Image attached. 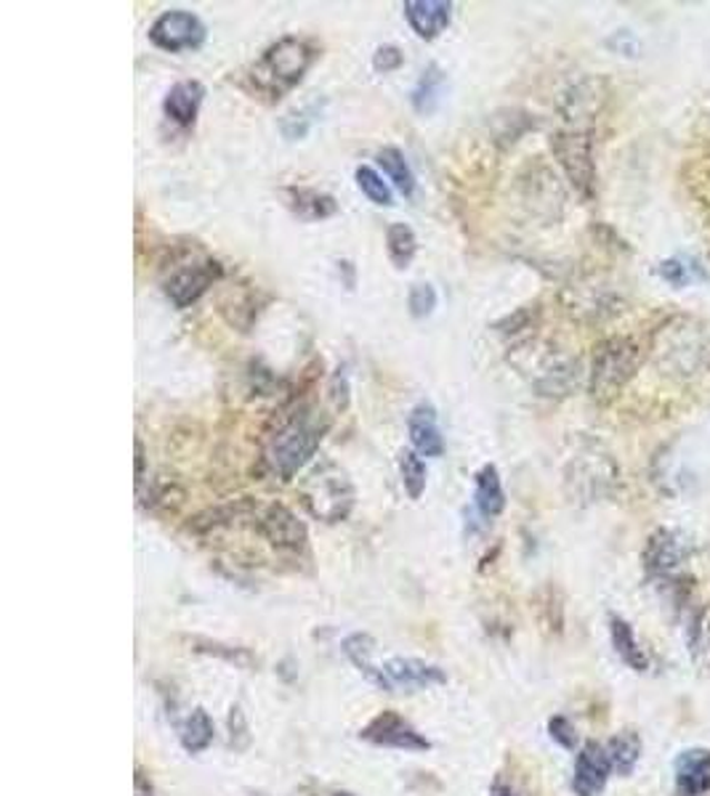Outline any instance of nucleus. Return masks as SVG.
<instances>
[{
  "mask_svg": "<svg viewBox=\"0 0 710 796\" xmlns=\"http://www.w3.org/2000/svg\"><path fill=\"white\" fill-rule=\"evenodd\" d=\"M330 428L328 417H320L312 406L301 404L299 410L280 420L278 431L269 435L264 449V465L280 481H291L301 468L312 462Z\"/></svg>",
  "mask_w": 710,
  "mask_h": 796,
  "instance_id": "obj_1",
  "label": "nucleus"
},
{
  "mask_svg": "<svg viewBox=\"0 0 710 796\" xmlns=\"http://www.w3.org/2000/svg\"><path fill=\"white\" fill-rule=\"evenodd\" d=\"M317 57H320V48L312 40L288 35V38H280L278 43L269 46L247 67V86L253 88V94L264 96L266 101H280L295 86H301Z\"/></svg>",
  "mask_w": 710,
  "mask_h": 796,
  "instance_id": "obj_2",
  "label": "nucleus"
},
{
  "mask_svg": "<svg viewBox=\"0 0 710 796\" xmlns=\"http://www.w3.org/2000/svg\"><path fill=\"white\" fill-rule=\"evenodd\" d=\"M650 351L663 375L692 380L710 370V332L692 316L668 318L654 330Z\"/></svg>",
  "mask_w": 710,
  "mask_h": 796,
  "instance_id": "obj_3",
  "label": "nucleus"
},
{
  "mask_svg": "<svg viewBox=\"0 0 710 796\" xmlns=\"http://www.w3.org/2000/svg\"><path fill=\"white\" fill-rule=\"evenodd\" d=\"M514 364L519 366L522 375L529 377L537 396L564 399L575 393V387L581 385L583 364L577 362V356H570L567 351L556 348L554 343H522L516 348Z\"/></svg>",
  "mask_w": 710,
  "mask_h": 796,
  "instance_id": "obj_4",
  "label": "nucleus"
},
{
  "mask_svg": "<svg viewBox=\"0 0 710 796\" xmlns=\"http://www.w3.org/2000/svg\"><path fill=\"white\" fill-rule=\"evenodd\" d=\"M299 497L309 515L322 523L347 521L357 502L354 483L333 460H320L301 478Z\"/></svg>",
  "mask_w": 710,
  "mask_h": 796,
  "instance_id": "obj_5",
  "label": "nucleus"
},
{
  "mask_svg": "<svg viewBox=\"0 0 710 796\" xmlns=\"http://www.w3.org/2000/svg\"><path fill=\"white\" fill-rule=\"evenodd\" d=\"M644 362V348L633 337L615 335L596 345L589 372V393L599 404H610L629 387Z\"/></svg>",
  "mask_w": 710,
  "mask_h": 796,
  "instance_id": "obj_6",
  "label": "nucleus"
},
{
  "mask_svg": "<svg viewBox=\"0 0 710 796\" xmlns=\"http://www.w3.org/2000/svg\"><path fill=\"white\" fill-rule=\"evenodd\" d=\"M551 151L572 189L583 199L596 197L594 128H562L551 136Z\"/></svg>",
  "mask_w": 710,
  "mask_h": 796,
  "instance_id": "obj_7",
  "label": "nucleus"
},
{
  "mask_svg": "<svg viewBox=\"0 0 710 796\" xmlns=\"http://www.w3.org/2000/svg\"><path fill=\"white\" fill-rule=\"evenodd\" d=\"M362 675L373 685H378V688L386 690V694H397V690L416 694V690H426L434 688V685L447 682L442 667L424 659H412V656H395V659L383 664L370 661L368 667L362 669Z\"/></svg>",
  "mask_w": 710,
  "mask_h": 796,
  "instance_id": "obj_8",
  "label": "nucleus"
},
{
  "mask_svg": "<svg viewBox=\"0 0 710 796\" xmlns=\"http://www.w3.org/2000/svg\"><path fill=\"white\" fill-rule=\"evenodd\" d=\"M617 468L612 456L599 446L581 449L567 465V489L572 497L583 502L602 500V497L615 487Z\"/></svg>",
  "mask_w": 710,
  "mask_h": 796,
  "instance_id": "obj_9",
  "label": "nucleus"
},
{
  "mask_svg": "<svg viewBox=\"0 0 710 796\" xmlns=\"http://www.w3.org/2000/svg\"><path fill=\"white\" fill-rule=\"evenodd\" d=\"M253 529L261 539H266L274 550L280 552H303L309 542V531L303 521H299V515L285 504L272 502V504H259L256 512H253Z\"/></svg>",
  "mask_w": 710,
  "mask_h": 796,
  "instance_id": "obj_10",
  "label": "nucleus"
},
{
  "mask_svg": "<svg viewBox=\"0 0 710 796\" xmlns=\"http://www.w3.org/2000/svg\"><path fill=\"white\" fill-rule=\"evenodd\" d=\"M224 279V266L213 258H195L189 263H182L171 272L165 279V295L174 303L176 308H189L192 303H197L200 297L213 285Z\"/></svg>",
  "mask_w": 710,
  "mask_h": 796,
  "instance_id": "obj_11",
  "label": "nucleus"
},
{
  "mask_svg": "<svg viewBox=\"0 0 710 796\" xmlns=\"http://www.w3.org/2000/svg\"><path fill=\"white\" fill-rule=\"evenodd\" d=\"M205 38H208V30H205L203 19L184 9L161 13L149 27V43L168 53L195 51L205 43Z\"/></svg>",
  "mask_w": 710,
  "mask_h": 796,
  "instance_id": "obj_12",
  "label": "nucleus"
},
{
  "mask_svg": "<svg viewBox=\"0 0 710 796\" xmlns=\"http://www.w3.org/2000/svg\"><path fill=\"white\" fill-rule=\"evenodd\" d=\"M360 738L368 740L373 746H383V749H399V751H429L431 740L418 733L416 725L410 719H405L399 711L386 709L381 715H376L368 725L360 730Z\"/></svg>",
  "mask_w": 710,
  "mask_h": 796,
  "instance_id": "obj_13",
  "label": "nucleus"
},
{
  "mask_svg": "<svg viewBox=\"0 0 710 796\" xmlns=\"http://www.w3.org/2000/svg\"><path fill=\"white\" fill-rule=\"evenodd\" d=\"M689 556V547L684 537L673 529H658L646 539L644 552H641V563L650 579L671 581L684 569Z\"/></svg>",
  "mask_w": 710,
  "mask_h": 796,
  "instance_id": "obj_14",
  "label": "nucleus"
},
{
  "mask_svg": "<svg viewBox=\"0 0 710 796\" xmlns=\"http://www.w3.org/2000/svg\"><path fill=\"white\" fill-rule=\"evenodd\" d=\"M522 181V203L533 210V216H541L546 220H556L562 216L564 207V189L560 178L554 176V170L546 165H533L519 178Z\"/></svg>",
  "mask_w": 710,
  "mask_h": 796,
  "instance_id": "obj_15",
  "label": "nucleus"
},
{
  "mask_svg": "<svg viewBox=\"0 0 710 796\" xmlns=\"http://www.w3.org/2000/svg\"><path fill=\"white\" fill-rule=\"evenodd\" d=\"M606 99V82L599 78H583L570 86L562 96V115L570 128H591L594 117L602 112Z\"/></svg>",
  "mask_w": 710,
  "mask_h": 796,
  "instance_id": "obj_16",
  "label": "nucleus"
},
{
  "mask_svg": "<svg viewBox=\"0 0 710 796\" xmlns=\"http://www.w3.org/2000/svg\"><path fill=\"white\" fill-rule=\"evenodd\" d=\"M612 765L606 759V749L596 740H589L575 759V775H572V792L577 796H599L610 780Z\"/></svg>",
  "mask_w": 710,
  "mask_h": 796,
  "instance_id": "obj_17",
  "label": "nucleus"
},
{
  "mask_svg": "<svg viewBox=\"0 0 710 796\" xmlns=\"http://www.w3.org/2000/svg\"><path fill=\"white\" fill-rule=\"evenodd\" d=\"M205 99V86L200 80H182L165 94L163 115L178 128H192L197 122L200 107Z\"/></svg>",
  "mask_w": 710,
  "mask_h": 796,
  "instance_id": "obj_18",
  "label": "nucleus"
},
{
  "mask_svg": "<svg viewBox=\"0 0 710 796\" xmlns=\"http://www.w3.org/2000/svg\"><path fill=\"white\" fill-rule=\"evenodd\" d=\"M405 19L412 32L424 40L439 38L453 19L450 0H408L405 3Z\"/></svg>",
  "mask_w": 710,
  "mask_h": 796,
  "instance_id": "obj_19",
  "label": "nucleus"
},
{
  "mask_svg": "<svg viewBox=\"0 0 710 796\" xmlns=\"http://www.w3.org/2000/svg\"><path fill=\"white\" fill-rule=\"evenodd\" d=\"M408 433L412 441V449L420 456H442L445 454V439L442 431H439V420L437 410L429 401H420L408 414Z\"/></svg>",
  "mask_w": 710,
  "mask_h": 796,
  "instance_id": "obj_20",
  "label": "nucleus"
},
{
  "mask_svg": "<svg viewBox=\"0 0 710 796\" xmlns=\"http://www.w3.org/2000/svg\"><path fill=\"white\" fill-rule=\"evenodd\" d=\"M675 788L681 796H700L710 792V751L689 749L681 751L673 765Z\"/></svg>",
  "mask_w": 710,
  "mask_h": 796,
  "instance_id": "obj_21",
  "label": "nucleus"
},
{
  "mask_svg": "<svg viewBox=\"0 0 710 796\" xmlns=\"http://www.w3.org/2000/svg\"><path fill=\"white\" fill-rule=\"evenodd\" d=\"M474 483H477V491H474V508L485 521H493L498 518L503 508H506V491H503L500 473L495 465H482L474 475Z\"/></svg>",
  "mask_w": 710,
  "mask_h": 796,
  "instance_id": "obj_22",
  "label": "nucleus"
},
{
  "mask_svg": "<svg viewBox=\"0 0 710 796\" xmlns=\"http://www.w3.org/2000/svg\"><path fill=\"white\" fill-rule=\"evenodd\" d=\"M285 205L291 207L293 216L303 220H325L338 213V203L330 194L307 189V186H291V189H285Z\"/></svg>",
  "mask_w": 710,
  "mask_h": 796,
  "instance_id": "obj_23",
  "label": "nucleus"
},
{
  "mask_svg": "<svg viewBox=\"0 0 710 796\" xmlns=\"http://www.w3.org/2000/svg\"><path fill=\"white\" fill-rule=\"evenodd\" d=\"M604 749H606V759H610V765H612V773L629 778V775L636 770V765L641 759L639 733H633V730L617 733V736H612L610 740H606Z\"/></svg>",
  "mask_w": 710,
  "mask_h": 796,
  "instance_id": "obj_24",
  "label": "nucleus"
},
{
  "mask_svg": "<svg viewBox=\"0 0 710 796\" xmlns=\"http://www.w3.org/2000/svg\"><path fill=\"white\" fill-rule=\"evenodd\" d=\"M610 637H612V648H615V653L625 664H629L633 671H644L646 667H650L644 648L636 642V635H633L629 621L620 619V616H610Z\"/></svg>",
  "mask_w": 710,
  "mask_h": 796,
  "instance_id": "obj_25",
  "label": "nucleus"
},
{
  "mask_svg": "<svg viewBox=\"0 0 710 796\" xmlns=\"http://www.w3.org/2000/svg\"><path fill=\"white\" fill-rule=\"evenodd\" d=\"M445 86H447V78L442 67L439 65L426 67L424 75H420V80L416 82V88H412V107H416V112L431 115L434 109L439 107V101H442Z\"/></svg>",
  "mask_w": 710,
  "mask_h": 796,
  "instance_id": "obj_26",
  "label": "nucleus"
},
{
  "mask_svg": "<svg viewBox=\"0 0 710 796\" xmlns=\"http://www.w3.org/2000/svg\"><path fill=\"white\" fill-rule=\"evenodd\" d=\"M213 736H216V730H213V719L203 706L192 709L187 719L182 723V730H178V740H182V746L189 754H200L208 749L213 744Z\"/></svg>",
  "mask_w": 710,
  "mask_h": 796,
  "instance_id": "obj_27",
  "label": "nucleus"
},
{
  "mask_svg": "<svg viewBox=\"0 0 710 796\" xmlns=\"http://www.w3.org/2000/svg\"><path fill=\"white\" fill-rule=\"evenodd\" d=\"M376 159H378V165H381L383 176L389 178V181L395 184L397 189L405 194V197H410V194L416 191V173H412L408 157L402 155V149L383 147L376 155Z\"/></svg>",
  "mask_w": 710,
  "mask_h": 796,
  "instance_id": "obj_28",
  "label": "nucleus"
},
{
  "mask_svg": "<svg viewBox=\"0 0 710 796\" xmlns=\"http://www.w3.org/2000/svg\"><path fill=\"white\" fill-rule=\"evenodd\" d=\"M386 253L395 268H408L418 253V237L408 224H391L386 228Z\"/></svg>",
  "mask_w": 710,
  "mask_h": 796,
  "instance_id": "obj_29",
  "label": "nucleus"
},
{
  "mask_svg": "<svg viewBox=\"0 0 710 796\" xmlns=\"http://www.w3.org/2000/svg\"><path fill=\"white\" fill-rule=\"evenodd\" d=\"M687 189L692 194V199L702 207L706 220L710 224V157H700L694 163H689L684 168Z\"/></svg>",
  "mask_w": 710,
  "mask_h": 796,
  "instance_id": "obj_30",
  "label": "nucleus"
},
{
  "mask_svg": "<svg viewBox=\"0 0 710 796\" xmlns=\"http://www.w3.org/2000/svg\"><path fill=\"white\" fill-rule=\"evenodd\" d=\"M399 475H402V487L410 494V500H420V494L426 491L429 470H426V462L420 460L416 449H408V452L399 454Z\"/></svg>",
  "mask_w": 710,
  "mask_h": 796,
  "instance_id": "obj_31",
  "label": "nucleus"
},
{
  "mask_svg": "<svg viewBox=\"0 0 710 796\" xmlns=\"http://www.w3.org/2000/svg\"><path fill=\"white\" fill-rule=\"evenodd\" d=\"M658 274L673 287H687V285H692V282L708 279L706 268H702L700 263L692 258H671V261L660 263Z\"/></svg>",
  "mask_w": 710,
  "mask_h": 796,
  "instance_id": "obj_32",
  "label": "nucleus"
},
{
  "mask_svg": "<svg viewBox=\"0 0 710 796\" xmlns=\"http://www.w3.org/2000/svg\"><path fill=\"white\" fill-rule=\"evenodd\" d=\"M354 178H357V186H360V191L370 199V203L381 205V207L391 205L389 184L383 181V176L376 168H370V165H360L354 173Z\"/></svg>",
  "mask_w": 710,
  "mask_h": 796,
  "instance_id": "obj_33",
  "label": "nucleus"
},
{
  "mask_svg": "<svg viewBox=\"0 0 710 796\" xmlns=\"http://www.w3.org/2000/svg\"><path fill=\"white\" fill-rule=\"evenodd\" d=\"M192 646H195L197 653H208V656H218V659H226L230 664H237V667L251 669L253 664H256V656L251 653L247 648H237V646H224V642H211V640H189Z\"/></svg>",
  "mask_w": 710,
  "mask_h": 796,
  "instance_id": "obj_34",
  "label": "nucleus"
},
{
  "mask_svg": "<svg viewBox=\"0 0 710 796\" xmlns=\"http://www.w3.org/2000/svg\"><path fill=\"white\" fill-rule=\"evenodd\" d=\"M317 117H320V109H317V104H309V107L295 109V112H288L280 120V130L282 136L288 138V141H299L309 134V128L314 126Z\"/></svg>",
  "mask_w": 710,
  "mask_h": 796,
  "instance_id": "obj_35",
  "label": "nucleus"
},
{
  "mask_svg": "<svg viewBox=\"0 0 710 796\" xmlns=\"http://www.w3.org/2000/svg\"><path fill=\"white\" fill-rule=\"evenodd\" d=\"M408 308L412 318L431 316L434 308H437V289H434L429 282H418V285H412L408 295Z\"/></svg>",
  "mask_w": 710,
  "mask_h": 796,
  "instance_id": "obj_36",
  "label": "nucleus"
},
{
  "mask_svg": "<svg viewBox=\"0 0 710 796\" xmlns=\"http://www.w3.org/2000/svg\"><path fill=\"white\" fill-rule=\"evenodd\" d=\"M548 736L554 744H560L562 749H567V751L577 749V730L567 717H562V715L551 717L548 719Z\"/></svg>",
  "mask_w": 710,
  "mask_h": 796,
  "instance_id": "obj_37",
  "label": "nucleus"
},
{
  "mask_svg": "<svg viewBox=\"0 0 710 796\" xmlns=\"http://www.w3.org/2000/svg\"><path fill=\"white\" fill-rule=\"evenodd\" d=\"M328 401L335 412H343L349 406V377L347 370H335V375L328 383Z\"/></svg>",
  "mask_w": 710,
  "mask_h": 796,
  "instance_id": "obj_38",
  "label": "nucleus"
},
{
  "mask_svg": "<svg viewBox=\"0 0 710 796\" xmlns=\"http://www.w3.org/2000/svg\"><path fill=\"white\" fill-rule=\"evenodd\" d=\"M402 65H405V57L397 46H381L373 57V69L381 75L395 72V69H399Z\"/></svg>",
  "mask_w": 710,
  "mask_h": 796,
  "instance_id": "obj_39",
  "label": "nucleus"
},
{
  "mask_svg": "<svg viewBox=\"0 0 710 796\" xmlns=\"http://www.w3.org/2000/svg\"><path fill=\"white\" fill-rule=\"evenodd\" d=\"M144 468H147V449L136 439V487L144 483Z\"/></svg>",
  "mask_w": 710,
  "mask_h": 796,
  "instance_id": "obj_40",
  "label": "nucleus"
},
{
  "mask_svg": "<svg viewBox=\"0 0 710 796\" xmlns=\"http://www.w3.org/2000/svg\"><path fill=\"white\" fill-rule=\"evenodd\" d=\"M134 794L136 796H155V788H152V780L144 775V770L139 767L136 770V788H134Z\"/></svg>",
  "mask_w": 710,
  "mask_h": 796,
  "instance_id": "obj_41",
  "label": "nucleus"
},
{
  "mask_svg": "<svg viewBox=\"0 0 710 796\" xmlns=\"http://www.w3.org/2000/svg\"><path fill=\"white\" fill-rule=\"evenodd\" d=\"M489 796H516V792L512 786H506V784H493V788H489Z\"/></svg>",
  "mask_w": 710,
  "mask_h": 796,
  "instance_id": "obj_42",
  "label": "nucleus"
},
{
  "mask_svg": "<svg viewBox=\"0 0 710 796\" xmlns=\"http://www.w3.org/2000/svg\"><path fill=\"white\" fill-rule=\"evenodd\" d=\"M702 635H706V653L710 656V627H708L706 632H702Z\"/></svg>",
  "mask_w": 710,
  "mask_h": 796,
  "instance_id": "obj_43",
  "label": "nucleus"
},
{
  "mask_svg": "<svg viewBox=\"0 0 710 796\" xmlns=\"http://www.w3.org/2000/svg\"><path fill=\"white\" fill-rule=\"evenodd\" d=\"M330 796H354L351 792H335V794H330Z\"/></svg>",
  "mask_w": 710,
  "mask_h": 796,
  "instance_id": "obj_44",
  "label": "nucleus"
}]
</instances>
